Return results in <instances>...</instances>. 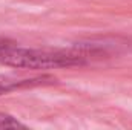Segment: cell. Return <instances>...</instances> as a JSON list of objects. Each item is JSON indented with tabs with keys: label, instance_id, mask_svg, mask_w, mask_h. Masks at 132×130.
Wrapping results in <instances>:
<instances>
[{
	"label": "cell",
	"instance_id": "6da1fadb",
	"mask_svg": "<svg viewBox=\"0 0 132 130\" xmlns=\"http://www.w3.org/2000/svg\"><path fill=\"white\" fill-rule=\"evenodd\" d=\"M89 58L81 54L77 48L62 51V49H32V48H17L8 46L0 51V63L15 69H59L83 66Z\"/></svg>",
	"mask_w": 132,
	"mask_h": 130
},
{
	"label": "cell",
	"instance_id": "277c9868",
	"mask_svg": "<svg viewBox=\"0 0 132 130\" xmlns=\"http://www.w3.org/2000/svg\"><path fill=\"white\" fill-rule=\"evenodd\" d=\"M9 44H12L9 40H6V38H2V37H0V51H2V49H5V48H8Z\"/></svg>",
	"mask_w": 132,
	"mask_h": 130
},
{
	"label": "cell",
	"instance_id": "7a4b0ae2",
	"mask_svg": "<svg viewBox=\"0 0 132 130\" xmlns=\"http://www.w3.org/2000/svg\"><path fill=\"white\" fill-rule=\"evenodd\" d=\"M55 78L51 75H42V77H31V78H17V77H0V95L25 89V87H35V86H45L54 83Z\"/></svg>",
	"mask_w": 132,
	"mask_h": 130
},
{
	"label": "cell",
	"instance_id": "3957f363",
	"mask_svg": "<svg viewBox=\"0 0 132 130\" xmlns=\"http://www.w3.org/2000/svg\"><path fill=\"white\" fill-rule=\"evenodd\" d=\"M0 129H26V126L11 115L0 113Z\"/></svg>",
	"mask_w": 132,
	"mask_h": 130
}]
</instances>
